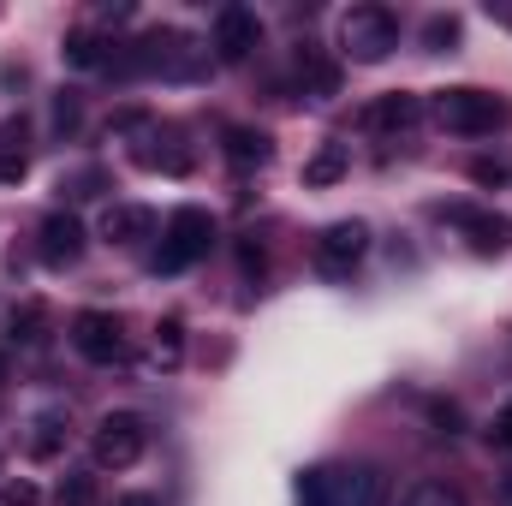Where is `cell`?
Here are the masks:
<instances>
[{"mask_svg": "<svg viewBox=\"0 0 512 506\" xmlns=\"http://www.w3.org/2000/svg\"><path fill=\"white\" fill-rule=\"evenodd\" d=\"M0 506H42V495H36L30 483H6V489H0Z\"/></svg>", "mask_w": 512, "mask_h": 506, "instance_id": "obj_29", "label": "cell"}, {"mask_svg": "<svg viewBox=\"0 0 512 506\" xmlns=\"http://www.w3.org/2000/svg\"><path fill=\"white\" fill-rule=\"evenodd\" d=\"M42 328H48V310H42V304H24V310L12 316V340H24V346H36Z\"/></svg>", "mask_w": 512, "mask_h": 506, "instance_id": "obj_24", "label": "cell"}, {"mask_svg": "<svg viewBox=\"0 0 512 506\" xmlns=\"http://www.w3.org/2000/svg\"><path fill=\"white\" fill-rule=\"evenodd\" d=\"M370 251V227L364 221H334V227H322V239H316V268L328 274V280H346L358 262Z\"/></svg>", "mask_w": 512, "mask_h": 506, "instance_id": "obj_6", "label": "cell"}, {"mask_svg": "<svg viewBox=\"0 0 512 506\" xmlns=\"http://www.w3.org/2000/svg\"><path fill=\"white\" fill-rule=\"evenodd\" d=\"M239 268H245V274H262V251H256V245H239Z\"/></svg>", "mask_w": 512, "mask_h": 506, "instance_id": "obj_30", "label": "cell"}, {"mask_svg": "<svg viewBox=\"0 0 512 506\" xmlns=\"http://www.w3.org/2000/svg\"><path fill=\"white\" fill-rule=\"evenodd\" d=\"M30 167V126L24 120H0V185H18Z\"/></svg>", "mask_w": 512, "mask_h": 506, "instance_id": "obj_14", "label": "cell"}, {"mask_svg": "<svg viewBox=\"0 0 512 506\" xmlns=\"http://www.w3.org/2000/svg\"><path fill=\"white\" fill-rule=\"evenodd\" d=\"M60 447H66V417H60V411H42V417H30L24 453H30V459H54Z\"/></svg>", "mask_w": 512, "mask_h": 506, "instance_id": "obj_17", "label": "cell"}, {"mask_svg": "<svg viewBox=\"0 0 512 506\" xmlns=\"http://www.w3.org/2000/svg\"><path fill=\"white\" fill-rule=\"evenodd\" d=\"M489 441H495V447H507V453H512V399L501 405V411H495V423H489Z\"/></svg>", "mask_w": 512, "mask_h": 506, "instance_id": "obj_27", "label": "cell"}, {"mask_svg": "<svg viewBox=\"0 0 512 506\" xmlns=\"http://www.w3.org/2000/svg\"><path fill=\"white\" fill-rule=\"evenodd\" d=\"M340 506H387V477L376 465L340 471Z\"/></svg>", "mask_w": 512, "mask_h": 506, "instance_id": "obj_15", "label": "cell"}, {"mask_svg": "<svg viewBox=\"0 0 512 506\" xmlns=\"http://www.w3.org/2000/svg\"><path fill=\"white\" fill-rule=\"evenodd\" d=\"M155 233V209H143V203H108L102 209V239L108 245H143Z\"/></svg>", "mask_w": 512, "mask_h": 506, "instance_id": "obj_11", "label": "cell"}, {"mask_svg": "<svg viewBox=\"0 0 512 506\" xmlns=\"http://www.w3.org/2000/svg\"><path fill=\"white\" fill-rule=\"evenodd\" d=\"M78 120H84V102H78V90H60V96H54V131L66 137V131H78Z\"/></svg>", "mask_w": 512, "mask_h": 506, "instance_id": "obj_25", "label": "cell"}, {"mask_svg": "<svg viewBox=\"0 0 512 506\" xmlns=\"http://www.w3.org/2000/svg\"><path fill=\"white\" fill-rule=\"evenodd\" d=\"M126 506H155V501H126Z\"/></svg>", "mask_w": 512, "mask_h": 506, "instance_id": "obj_33", "label": "cell"}, {"mask_svg": "<svg viewBox=\"0 0 512 506\" xmlns=\"http://www.w3.org/2000/svg\"><path fill=\"white\" fill-rule=\"evenodd\" d=\"M161 364H179V322H161V340H155Z\"/></svg>", "mask_w": 512, "mask_h": 506, "instance_id": "obj_28", "label": "cell"}, {"mask_svg": "<svg viewBox=\"0 0 512 506\" xmlns=\"http://www.w3.org/2000/svg\"><path fill=\"white\" fill-rule=\"evenodd\" d=\"M441 221H453V227L471 239V251H477V256H501L512 245V221H507V215H495V209H465V203H447V209H441Z\"/></svg>", "mask_w": 512, "mask_h": 506, "instance_id": "obj_9", "label": "cell"}, {"mask_svg": "<svg viewBox=\"0 0 512 506\" xmlns=\"http://www.w3.org/2000/svg\"><path fill=\"white\" fill-rule=\"evenodd\" d=\"M143 447H149V429H143V417H131V411H108V417L96 423V441H90L96 465H108V471L137 465Z\"/></svg>", "mask_w": 512, "mask_h": 506, "instance_id": "obj_5", "label": "cell"}, {"mask_svg": "<svg viewBox=\"0 0 512 506\" xmlns=\"http://www.w3.org/2000/svg\"><path fill=\"white\" fill-rule=\"evenodd\" d=\"M417 120H423V96H411V90H393V96L364 108V126L370 131H411Z\"/></svg>", "mask_w": 512, "mask_h": 506, "instance_id": "obj_13", "label": "cell"}, {"mask_svg": "<svg viewBox=\"0 0 512 506\" xmlns=\"http://www.w3.org/2000/svg\"><path fill=\"white\" fill-rule=\"evenodd\" d=\"M429 114L453 131V137H489V131L507 126V102L489 96V90H471V84L435 90V96H429Z\"/></svg>", "mask_w": 512, "mask_h": 506, "instance_id": "obj_2", "label": "cell"}, {"mask_svg": "<svg viewBox=\"0 0 512 506\" xmlns=\"http://www.w3.org/2000/svg\"><path fill=\"white\" fill-rule=\"evenodd\" d=\"M262 42V24H256L251 6H221L215 12V60L221 66H245Z\"/></svg>", "mask_w": 512, "mask_h": 506, "instance_id": "obj_8", "label": "cell"}, {"mask_svg": "<svg viewBox=\"0 0 512 506\" xmlns=\"http://www.w3.org/2000/svg\"><path fill=\"white\" fill-rule=\"evenodd\" d=\"M501 501H512V477H507V483H501Z\"/></svg>", "mask_w": 512, "mask_h": 506, "instance_id": "obj_32", "label": "cell"}, {"mask_svg": "<svg viewBox=\"0 0 512 506\" xmlns=\"http://www.w3.org/2000/svg\"><path fill=\"white\" fill-rule=\"evenodd\" d=\"M298 506H340V471L334 465H310L298 477Z\"/></svg>", "mask_w": 512, "mask_h": 506, "instance_id": "obj_18", "label": "cell"}, {"mask_svg": "<svg viewBox=\"0 0 512 506\" xmlns=\"http://www.w3.org/2000/svg\"><path fill=\"white\" fill-rule=\"evenodd\" d=\"M54 501H60V506H96V477H84V471H66Z\"/></svg>", "mask_w": 512, "mask_h": 506, "instance_id": "obj_22", "label": "cell"}, {"mask_svg": "<svg viewBox=\"0 0 512 506\" xmlns=\"http://www.w3.org/2000/svg\"><path fill=\"white\" fill-rule=\"evenodd\" d=\"M36 239H42L36 251H42L48 268H72V262L84 256V221H78V215H66V209H54V215L42 221V233H36Z\"/></svg>", "mask_w": 512, "mask_h": 506, "instance_id": "obj_10", "label": "cell"}, {"mask_svg": "<svg viewBox=\"0 0 512 506\" xmlns=\"http://www.w3.org/2000/svg\"><path fill=\"white\" fill-rule=\"evenodd\" d=\"M477 179H483V185H501V179H507V167H489V161H477Z\"/></svg>", "mask_w": 512, "mask_h": 506, "instance_id": "obj_31", "label": "cell"}, {"mask_svg": "<svg viewBox=\"0 0 512 506\" xmlns=\"http://www.w3.org/2000/svg\"><path fill=\"white\" fill-rule=\"evenodd\" d=\"M346 161H352V155H346V143H322V149L304 161V185H334V179L346 173Z\"/></svg>", "mask_w": 512, "mask_h": 506, "instance_id": "obj_19", "label": "cell"}, {"mask_svg": "<svg viewBox=\"0 0 512 506\" xmlns=\"http://www.w3.org/2000/svg\"><path fill=\"white\" fill-rule=\"evenodd\" d=\"M72 346L84 364H120L126 358V340H120V322L108 310H78L72 316Z\"/></svg>", "mask_w": 512, "mask_h": 506, "instance_id": "obj_7", "label": "cell"}, {"mask_svg": "<svg viewBox=\"0 0 512 506\" xmlns=\"http://www.w3.org/2000/svg\"><path fill=\"white\" fill-rule=\"evenodd\" d=\"M399 506H465V501H459L447 483H417V489H411V495H405Z\"/></svg>", "mask_w": 512, "mask_h": 506, "instance_id": "obj_26", "label": "cell"}, {"mask_svg": "<svg viewBox=\"0 0 512 506\" xmlns=\"http://www.w3.org/2000/svg\"><path fill=\"white\" fill-rule=\"evenodd\" d=\"M197 66H203V60H197L191 36H179V30H149V36L126 42L120 54H108V72H120V78H137V72H161V78H191Z\"/></svg>", "mask_w": 512, "mask_h": 506, "instance_id": "obj_1", "label": "cell"}, {"mask_svg": "<svg viewBox=\"0 0 512 506\" xmlns=\"http://www.w3.org/2000/svg\"><path fill=\"white\" fill-rule=\"evenodd\" d=\"M227 161L233 167H268L274 161V137L256 126H233L227 131Z\"/></svg>", "mask_w": 512, "mask_h": 506, "instance_id": "obj_16", "label": "cell"}, {"mask_svg": "<svg viewBox=\"0 0 512 506\" xmlns=\"http://www.w3.org/2000/svg\"><path fill=\"white\" fill-rule=\"evenodd\" d=\"M60 54H66V66H84V72H90V66H108V42H102L96 30H72Z\"/></svg>", "mask_w": 512, "mask_h": 506, "instance_id": "obj_20", "label": "cell"}, {"mask_svg": "<svg viewBox=\"0 0 512 506\" xmlns=\"http://www.w3.org/2000/svg\"><path fill=\"white\" fill-rule=\"evenodd\" d=\"M215 245V221H209V209H173L167 215V227H161V251H155V274H185L191 262H203Z\"/></svg>", "mask_w": 512, "mask_h": 506, "instance_id": "obj_3", "label": "cell"}, {"mask_svg": "<svg viewBox=\"0 0 512 506\" xmlns=\"http://www.w3.org/2000/svg\"><path fill=\"white\" fill-rule=\"evenodd\" d=\"M0 381H6V358H0Z\"/></svg>", "mask_w": 512, "mask_h": 506, "instance_id": "obj_34", "label": "cell"}, {"mask_svg": "<svg viewBox=\"0 0 512 506\" xmlns=\"http://www.w3.org/2000/svg\"><path fill=\"white\" fill-rule=\"evenodd\" d=\"M340 48L358 60V66H382L387 54L399 48V18L387 6H352L340 18Z\"/></svg>", "mask_w": 512, "mask_h": 506, "instance_id": "obj_4", "label": "cell"}, {"mask_svg": "<svg viewBox=\"0 0 512 506\" xmlns=\"http://www.w3.org/2000/svg\"><path fill=\"white\" fill-rule=\"evenodd\" d=\"M298 60H304V78H310V90H316V96H334V90H340V66H328L316 48H304Z\"/></svg>", "mask_w": 512, "mask_h": 506, "instance_id": "obj_21", "label": "cell"}, {"mask_svg": "<svg viewBox=\"0 0 512 506\" xmlns=\"http://www.w3.org/2000/svg\"><path fill=\"white\" fill-rule=\"evenodd\" d=\"M423 42H429L435 54H447V48L459 42V18H453V12H435V18L423 24Z\"/></svg>", "mask_w": 512, "mask_h": 506, "instance_id": "obj_23", "label": "cell"}, {"mask_svg": "<svg viewBox=\"0 0 512 506\" xmlns=\"http://www.w3.org/2000/svg\"><path fill=\"white\" fill-rule=\"evenodd\" d=\"M143 167H161V173H191V149H179V131H161L143 120V143L131 149Z\"/></svg>", "mask_w": 512, "mask_h": 506, "instance_id": "obj_12", "label": "cell"}]
</instances>
